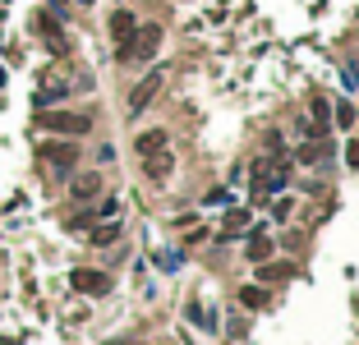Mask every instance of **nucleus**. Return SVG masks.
Segmentation results:
<instances>
[{"label":"nucleus","instance_id":"obj_11","mask_svg":"<svg viewBox=\"0 0 359 345\" xmlns=\"http://www.w3.org/2000/svg\"><path fill=\"white\" fill-rule=\"evenodd\" d=\"M134 148H139V157L161 152V148H166V129H148V134H139V143H134Z\"/></svg>","mask_w":359,"mask_h":345},{"label":"nucleus","instance_id":"obj_19","mask_svg":"<svg viewBox=\"0 0 359 345\" xmlns=\"http://www.w3.org/2000/svg\"><path fill=\"white\" fill-rule=\"evenodd\" d=\"M313 124L327 129V102H313Z\"/></svg>","mask_w":359,"mask_h":345},{"label":"nucleus","instance_id":"obj_21","mask_svg":"<svg viewBox=\"0 0 359 345\" xmlns=\"http://www.w3.org/2000/svg\"><path fill=\"white\" fill-rule=\"evenodd\" d=\"M115 212H120V203H115V198H106V203H102V212H97V216H106V221H111Z\"/></svg>","mask_w":359,"mask_h":345},{"label":"nucleus","instance_id":"obj_18","mask_svg":"<svg viewBox=\"0 0 359 345\" xmlns=\"http://www.w3.org/2000/svg\"><path fill=\"white\" fill-rule=\"evenodd\" d=\"M157 267H161V271H175V267H180V254H157Z\"/></svg>","mask_w":359,"mask_h":345},{"label":"nucleus","instance_id":"obj_2","mask_svg":"<svg viewBox=\"0 0 359 345\" xmlns=\"http://www.w3.org/2000/svg\"><path fill=\"white\" fill-rule=\"evenodd\" d=\"M157 46H161V28H157V23H148V28H134V37H129L115 56H120V60H152Z\"/></svg>","mask_w":359,"mask_h":345},{"label":"nucleus","instance_id":"obj_20","mask_svg":"<svg viewBox=\"0 0 359 345\" xmlns=\"http://www.w3.org/2000/svg\"><path fill=\"white\" fill-rule=\"evenodd\" d=\"M341 83H345L350 92H355V88H359V69H341Z\"/></svg>","mask_w":359,"mask_h":345},{"label":"nucleus","instance_id":"obj_7","mask_svg":"<svg viewBox=\"0 0 359 345\" xmlns=\"http://www.w3.org/2000/svg\"><path fill=\"white\" fill-rule=\"evenodd\" d=\"M65 97H69V83H60V78H51V83H42V88H37V97H32V102H37V111H47V106L65 102Z\"/></svg>","mask_w":359,"mask_h":345},{"label":"nucleus","instance_id":"obj_9","mask_svg":"<svg viewBox=\"0 0 359 345\" xmlns=\"http://www.w3.org/2000/svg\"><path fill=\"white\" fill-rule=\"evenodd\" d=\"M69 194H74L78 203H88V198H97V194H102V175H78V180L69 184Z\"/></svg>","mask_w":359,"mask_h":345},{"label":"nucleus","instance_id":"obj_14","mask_svg":"<svg viewBox=\"0 0 359 345\" xmlns=\"http://www.w3.org/2000/svg\"><path fill=\"white\" fill-rule=\"evenodd\" d=\"M115 240H120V221H115V216H111L106 225H97V230H93V244H115Z\"/></svg>","mask_w":359,"mask_h":345},{"label":"nucleus","instance_id":"obj_13","mask_svg":"<svg viewBox=\"0 0 359 345\" xmlns=\"http://www.w3.org/2000/svg\"><path fill=\"white\" fill-rule=\"evenodd\" d=\"M286 184H290V170H286V166H281V170H277V175H267V180L258 184V194H281Z\"/></svg>","mask_w":359,"mask_h":345},{"label":"nucleus","instance_id":"obj_24","mask_svg":"<svg viewBox=\"0 0 359 345\" xmlns=\"http://www.w3.org/2000/svg\"><path fill=\"white\" fill-rule=\"evenodd\" d=\"M78 5H93V0H78Z\"/></svg>","mask_w":359,"mask_h":345},{"label":"nucleus","instance_id":"obj_15","mask_svg":"<svg viewBox=\"0 0 359 345\" xmlns=\"http://www.w3.org/2000/svg\"><path fill=\"white\" fill-rule=\"evenodd\" d=\"M240 300L249 304V309H263V304H267V290H263V285H244V290H240Z\"/></svg>","mask_w":359,"mask_h":345},{"label":"nucleus","instance_id":"obj_6","mask_svg":"<svg viewBox=\"0 0 359 345\" xmlns=\"http://www.w3.org/2000/svg\"><path fill=\"white\" fill-rule=\"evenodd\" d=\"M143 170H148V180H166V175L175 170V157H171L166 148H161V152H148V157H143Z\"/></svg>","mask_w":359,"mask_h":345},{"label":"nucleus","instance_id":"obj_16","mask_svg":"<svg viewBox=\"0 0 359 345\" xmlns=\"http://www.w3.org/2000/svg\"><path fill=\"white\" fill-rule=\"evenodd\" d=\"M267 258V240H263V230H253V240H249V263H263Z\"/></svg>","mask_w":359,"mask_h":345},{"label":"nucleus","instance_id":"obj_17","mask_svg":"<svg viewBox=\"0 0 359 345\" xmlns=\"http://www.w3.org/2000/svg\"><path fill=\"white\" fill-rule=\"evenodd\" d=\"M355 120H359V111H355L350 102H341V106H336V124H341V129H350Z\"/></svg>","mask_w":359,"mask_h":345},{"label":"nucleus","instance_id":"obj_3","mask_svg":"<svg viewBox=\"0 0 359 345\" xmlns=\"http://www.w3.org/2000/svg\"><path fill=\"white\" fill-rule=\"evenodd\" d=\"M42 162H47L56 175H69L74 162H78V148L74 143H42Z\"/></svg>","mask_w":359,"mask_h":345},{"label":"nucleus","instance_id":"obj_12","mask_svg":"<svg viewBox=\"0 0 359 345\" xmlns=\"http://www.w3.org/2000/svg\"><path fill=\"white\" fill-rule=\"evenodd\" d=\"M240 230H249V212H244V208H240V212H231V216H226V230H221V240H235Z\"/></svg>","mask_w":359,"mask_h":345},{"label":"nucleus","instance_id":"obj_5","mask_svg":"<svg viewBox=\"0 0 359 345\" xmlns=\"http://www.w3.org/2000/svg\"><path fill=\"white\" fill-rule=\"evenodd\" d=\"M161 78H166V74H161V69H152V74L143 78L139 88L129 92V115H143V111H148V102H152L157 92H161Z\"/></svg>","mask_w":359,"mask_h":345},{"label":"nucleus","instance_id":"obj_8","mask_svg":"<svg viewBox=\"0 0 359 345\" xmlns=\"http://www.w3.org/2000/svg\"><path fill=\"white\" fill-rule=\"evenodd\" d=\"M134 28H139V19L129 14V10H115V14H111V37H115L120 46H125L129 37H134Z\"/></svg>","mask_w":359,"mask_h":345},{"label":"nucleus","instance_id":"obj_4","mask_svg":"<svg viewBox=\"0 0 359 345\" xmlns=\"http://www.w3.org/2000/svg\"><path fill=\"white\" fill-rule=\"evenodd\" d=\"M69 285H74L78 295H106L111 276H106V271H93V267H74V271H69Z\"/></svg>","mask_w":359,"mask_h":345},{"label":"nucleus","instance_id":"obj_22","mask_svg":"<svg viewBox=\"0 0 359 345\" xmlns=\"http://www.w3.org/2000/svg\"><path fill=\"white\" fill-rule=\"evenodd\" d=\"M272 216H277V221H286V216H290V198H281V203L272 208Z\"/></svg>","mask_w":359,"mask_h":345},{"label":"nucleus","instance_id":"obj_1","mask_svg":"<svg viewBox=\"0 0 359 345\" xmlns=\"http://www.w3.org/2000/svg\"><path fill=\"white\" fill-rule=\"evenodd\" d=\"M37 124L42 129H51V134H69V138H78V134H88L93 129V115H78V111H42L37 115Z\"/></svg>","mask_w":359,"mask_h":345},{"label":"nucleus","instance_id":"obj_10","mask_svg":"<svg viewBox=\"0 0 359 345\" xmlns=\"http://www.w3.org/2000/svg\"><path fill=\"white\" fill-rule=\"evenodd\" d=\"M299 162H304V166H327L332 162V148H327V143H304V148H299Z\"/></svg>","mask_w":359,"mask_h":345},{"label":"nucleus","instance_id":"obj_23","mask_svg":"<svg viewBox=\"0 0 359 345\" xmlns=\"http://www.w3.org/2000/svg\"><path fill=\"white\" fill-rule=\"evenodd\" d=\"M345 162H350V166H359V143H350V152H345Z\"/></svg>","mask_w":359,"mask_h":345}]
</instances>
